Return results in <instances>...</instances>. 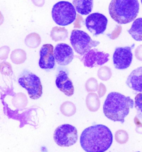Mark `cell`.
Instances as JSON below:
<instances>
[{
	"label": "cell",
	"instance_id": "cell-5",
	"mask_svg": "<svg viewBox=\"0 0 142 152\" xmlns=\"http://www.w3.org/2000/svg\"><path fill=\"white\" fill-rule=\"evenodd\" d=\"M70 41L75 52L82 56L87 53L93 47L99 44V41H93L87 33L78 30L72 31Z\"/></svg>",
	"mask_w": 142,
	"mask_h": 152
},
{
	"label": "cell",
	"instance_id": "cell-21",
	"mask_svg": "<svg viewBox=\"0 0 142 152\" xmlns=\"http://www.w3.org/2000/svg\"><path fill=\"white\" fill-rule=\"evenodd\" d=\"M141 2H142V0H141Z\"/></svg>",
	"mask_w": 142,
	"mask_h": 152
},
{
	"label": "cell",
	"instance_id": "cell-6",
	"mask_svg": "<svg viewBox=\"0 0 142 152\" xmlns=\"http://www.w3.org/2000/svg\"><path fill=\"white\" fill-rule=\"evenodd\" d=\"M18 83L27 90L30 98L36 100L42 94V86L38 76L28 71H24L20 76Z\"/></svg>",
	"mask_w": 142,
	"mask_h": 152
},
{
	"label": "cell",
	"instance_id": "cell-14",
	"mask_svg": "<svg viewBox=\"0 0 142 152\" xmlns=\"http://www.w3.org/2000/svg\"><path fill=\"white\" fill-rule=\"evenodd\" d=\"M126 84L130 89L142 93V67H138L130 73Z\"/></svg>",
	"mask_w": 142,
	"mask_h": 152
},
{
	"label": "cell",
	"instance_id": "cell-3",
	"mask_svg": "<svg viewBox=\"0 0 142 152\" xmlns=\"http://www.w3.org/2000/svg\"><path fill=\"white\" fill-rule=\"evenodd\" d=\"M139 10L138 0H112L109 13L112 18L119 24H127L137 18Z\"/></svg>",
	"mask_w": 142,
	"mask_h": 152
},
{
	"label": "cell",
	"instance_id": "cell-11",
	"mask_svg": "<svg viewBox=\"0 0 142 152\" xmlns=\"http://www.w3.org/2000/svg\"><path fill=\"white\" fill-rule=\"evenodd\" d=\"M56 61L61 66L70 64L74 58V53L71 46L66 44L61 43L56 46L54 49Z\"/></svg>",
	"mask_w": 142,
	"mask_h": 152
},
{
	"label": "cell",
	"instance_id": "cell-16",
	"mask_svg": "<svg viewBox=\"0 0 142 152\" xmlns=\"http://www.w3.org/2000/svg\"><path fill=\"white\" fill-rule=\"evenodd\" d=\"M129 34L137 41H142V18L136 19L128 30Z\"/></svg>",
	"mask_w": 142,
	"mask_h": 152
},
{
	"label": "cell",
	"instance_id": "cell-10",
	"mask_svg": "<svg viewBox=\"0 0 142 152\" xmlns=\"http://www.w3.org/2000/svg\"><path fill=\"white\" fill-rule=\"evenodd\" d=\"M109 54L99 51L96 49H91L87 53L80 58L84 66L92 68L97 66H101L109 60Z\"/></svg>",
	"mask_w": 142,
	"mask_h": 152
},
{
	"label": "cell",
	"instance_id": "cell-15",
	"mask_svg": "<svg viewBox=\"0 0 142 152\" xmlns=\"http://www.w3.org/2000/svg\"><path fill=\"white\" fill-rule=\"evenodd\" d=\"M73 5L79 14L87 15L92 11L93 0H73Z\"/></svg>",
	"mask_w": 142,
	"mask_h": 152
},
{
	"label": "cell",
	"instance_id": "cell-18",
	"mask_svg": "<svg viewBox=\"0 0 142 152\" xmlns=\"http://www.w3.org/2000/svg\"><path fill=\"white\" fill-rule=\"evenodd\" d=\"M134 123L137 125L135 129L138 133L142 134V113L138 112L137 115L134 118Z\"/></svg>",
	"mask_w": 142,
	"mask_h": 152
},
{
	"label": "cell",
	"instance_id": "cell-12",
	"mask_svg": "<svg viewBox=\"0 0 142 152\" xmlns=\"http://www.w3.org/2000/svg\"><path fill=\"white\" fill-rule=\"evenodd\" d=\"M53 46L51 44L43 45L40 50V67L44 70L52 69L55 66V57Z\"/></svg>",
	"mask_w": 142,
	"mask_h": 152
},
{
	"label": "cell",
	"instance_id": "cell-1",
	"mask_svg": "<svg viewBox=\"0 0 142 152\" xmlns=\"http://www.w3.org/2000/svg\"><path fill=\"white\" fill-rule=\"evenodd\" d=\"M113 142V135L107 126L93 125L85 129L80 137V145L87 152H103L108 150Z\"/></svg>",
	"mask_w": 142,
	"mask_h": 152
},
{
	"label": "cell",
	"instance_id": "cell-17",
	"mask_svg": "<svg viewBox=\"0 0 142 152\" xmlns=\"http://www.w3.org/2000/svg\"><path fill=\"white\" fill-rule=\"evenodd\" d=\"M115 137L117 142L120 144H125L128 140V134L123 130L117 131L115 133Z\"/></svg>",
	"mask_w": 142,
	"mask_h": 152
},
{
	"label": "cell",
	"instance_id": "cell-7",
	"mask_svg": "<svg viewBox=\"0 0 142 152\" xmlns=\"http://www.w3.org/2000/svg\"><path fill=\"white\" fill-rule=\"evenodd\" d=\"M53 138L56 143L61 147H70L78 140L76 128L70 124H63L55 130Z\"/></svg>",
	"mask_w": 142,
	"mask_h": 152
},
{
	"label": "cell",
	"instance_id": "cell-9",
	"mask_svg": "<svg viewBox=\"0 0 142 152\" xmlns=\"http://www.w3.org/2000/svg\"><path fill=\"white\" fill-rule=\"evenodd\" d=\"M133 47L134 45L132 47H119L115 49L113 56V64L115 69L124 70L130 66L133 60L132 50Z\"/></svg>",
	"mask_w": 142,
	"mask_h": 152
},
{
	"label": "cell",
	"instance_id": "cell-8",
	"mask_svg": "<svg viewBox=\"0 0 142 152\" xmlns=\"http://www.w3.org/2000/svg\"><path fill=\"white\" fill-rule=\"evenodd\" d=\"M85 23L87 28L93 36H96L103 34L106 31L108 19L104 15L96 12L88 16Z\"/></svg>",
	"mask_w": 142,
	"mask_h": 152
},
{
	"label": "cell",
	"instance_id": "cell-4",
	"mask_svg": "<svg viewBox=\"0 0 142 152\" xmlns=\"http://www.w3.org/2000/svg\"><path fill=\"white\" fill-rule=\"evenodd\" d=\"M74 5L68 1H60L53 6L52 17L59 26H65L75 21L76 11Z\"/></svg>",
	"mask_w": 142,
	"mask_h": 152
},
{
	"label": "cell",
	"instance_id": "cell-20",
	"mask_svg": "<svg viewBox=\"0 0 142 152\" xmlns=\"http://www.w3.org/2000/svg\"><path fill=\"white\" fill-rule=\"evenodd\" d=\"M135 56L138 60L142 61V45L139 46L135 50Z\"/></svg>",
	"mask_w": 142,
	"mask_h": 152
},
{
	"label": "cell",
	"instance_id": "cell-13",
	"mask_svg": "<svg viewBox=\"0 0 142 152\" xmlns=\"http://www.w3.org/2000/svg\"><path fill=\"white\" fill-rule=\"evenodd\" d=\"M56 84L59 90L68 96H71L74 93L73 83L64 71L61 70L59 72L56 77Z\"/></svg>",
	"mask_w": 142,
	"mask_h": 152
},
{
	"label": "cell",
	"instance_id": "cell-19",
	"mask_svg": "<svg viewBox=\"0 0 142 152\" xmlns=\"http://www.w3.org/2000/svg\"><path fill=\"white\" fill-rule=\"evenodd\" d=\"M135 107L137 112L142 113V93H139L135 98Z\"/></svg>",
	"mask_w": 142,
	"mask_h": 152
},
{
	"label": "cell",
	"instance_id": "cell-2",
	"mask_svg": "<svg viewBox=\"0 0 142 152\" xmlns=\"http://www.w3.org/2000/svg\"><path fill=\"white\" fill-rule=\"evenodd\" d=\"M134 102L129 96L117 92L108 95L103 105V112L107 118L114 121L124 122L130 109L133 108Z\"/></svg>",
	"mask_w": 142,
	"mask_h": 152
}]
</instances>
